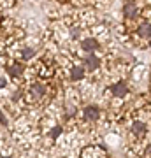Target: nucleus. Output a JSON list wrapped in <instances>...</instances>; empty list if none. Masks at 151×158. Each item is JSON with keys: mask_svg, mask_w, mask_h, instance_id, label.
<instances>
[{"mask_svg": "<svg viewBox=\"0 0 151 158\" xmlns=\"http://www.w3.org/2000/svg\"><path fill=\"white\" fill-rule=\"evenodd\" d=\"M99 114H100V111H99L97 106H88V107H84V116H86V119H90V121L99 119Z\"/></svg>", "mask_w": 151, "mask_h": 158, "instance_id": "obj_1", "label": "nucleus"}, {"mask_svg": "<svg viewBox=\"0 0 151 158\" xmlns=\"http://www.w3.org/2000/svg\"><path fill=\"white\" fill-rule=\"evenodd\" d=\"M84 62H86V69H88V70H95V69L100 65V58L95 56V55H90V56L84 58Z\"/></svg>", "mask_w": 151, "mask_h": 158, "instance_id": "obj_2", "label": "nucleus"}, {"mask_svg": "<svg viewBox=\"0 0 151 158\" xmlns=\"http://www.w3.org/2000/svg\"><path fill=\"white\" fill-rule=\"evenodd\" d=\"M111 91L116 97H125L127 93H128V88H127V85H125V83H118V85L111 86Z\"/></svg>", "mask_w": 151, "mask_h": 158, "instance_id": "obj_3", "label": "nucleus"}, {"mask_svg": "<svg viewBox=\"0 0 151 158\" xmlns=\"http://www.w3.org/2000/svg\"><path fill=\"white\" fill-rule=\"evenodd\" d=\"M81 48H83L84 51H88V53H93V51L99 48V44H97L95 39H84L83 44H81Z\"/></svg>", "mask_w": 151, "mask_h": 158, "instance_id": "obj_4", "label": "nucleus"}, {"mask_svg": "<svg viewBox=\"0 0 151 158\" xmlns=\"http://www.w3.org/2000/svg\"><path fill=\"white\" fill-rule=\"evenodd\" d=\"M135 12H137V7H135L134 2H127V4L123 6V14L127 18H134Z\"/></svg>", "mask_w": 151, "mask_h": 158, "instance_id": "obj_5", "label": "nucleus"}, {"mask_svg": "<svg viewBox=\"0 0 151 158\" xmlns=\"http://www.w3.org/2000/svg\"><path fill=\"white\" fill-rule=\"evenodd\" d=\"M83 77H84V67H74L72 72H70V79L72 81H79Z\"/></svg>", "mask_w": 151, "mask_h": 158, "instance_id": "obj_6", "label": "nucleus"}, {"mask_svg": "<svg viewBox=\"0 0 151 158\" xmlns=\"http://www.w3.org/2000/svg\"><path fill=\"white\" fill-rule=\"evenodd\" d=\"M139 35H141V37L149 39V37H151V23H144V25H141V27H139Z\"/></svg>", "mask_w": 151, "mask_h": 158, "instance_id": "obj_7", "label": "nucleus"}, {"mask_svg": "<svg viewBox=\"0 0 151 158\" xmlns=\"http://www.w3.org/2000/svg\"><path fill=\"white\" fill-rule=\"evenodd\" d=\"M132 132H134V134H144L146 132V125L142 123V121H135V123L132 125Z\"/></svg>", "mask_w": 151, "mask_h": 158, "instance_id": "obj_8", "label": "nucleus"}, {"mask_svg": "<svg viewBox=\"0 0 151 158\" xmlns=\"http://www.w3.org/2000/svg\"><path fill=\"white\" fill-rule=\"evenodd\" d=\"M7 70H9V74H11V76H14V77H16V76H19V74L23 72V67L19 65V63H14V65H11V67H7Z\"/></svg>", "mask_w": 151, "mask_h": 158, "instance_id": "obj_9", "label": "nucleus"}, {"mask_svg": "<svg viewBox=\"0 0 151 158\" xmlns=\"http://www.w3.org/2000/svg\"><path fill=\"white\" fill-rule=\"evenodd\" d=\"M34 55H35V51L32 49V48H25V49L21 51L23 60H30V58H34Z\"/></svg>", "mask_w": 151, "mask_h": 158, "instance_id": "obj_10", "label": "nucleus"}, {"mask_svg": "<svg viewBox=\"0 0 151 158\" xmlns=\"http://www.w3.org/2000/svg\"><path fill=\"white\" fill-rule=\"evenodd\" d=\"M34 93L35 95H39V97H42L46 93V88H44V85H40V83H37V85H34Z\"/></svg>", "mask_w": 151, "mask_h": 158, "instance_id": "obj_11", "label": "nucleus"}, {"mask_svg": "<svg viewBox=\"0 0 151 158\" xmlns=\"http://www.w3.org/2000/svg\"><path fill=\"white\" fill-rule=\"evenodd\" d=\"M60 134H62V128H60V127H55V128H53V132H51V137H53V139H56Z\"/></svg>", "mask_w": 151, "mask_h": 158, "instance_id": "obj_12", "label": "nucleus"}, {"mask_svg": "<svg viewBox=\"0 0 151 158\" xmlns=\"http://www.w3.org/2000/svg\"><path fill=\"white\" fill-rule=\"evenodd\" d=\"M0 123H2V125H7V119H6V116L2 114V111H0Z\"/></svg>", "mask_w": 151, "mask_h": 158, "instance_id": "obj_13", "label": "nucleus"}, {"mask_svg": "<svg viewBox=\"0 0 151 158\" xmlns=\"http://www.w3.org/2000/svg\"><path fill=\"white\" fill-rule=\"evenodd\" d=\"M4 86H6V79L0 77V88H4Z\"/></svg>", "mask_w": 151, "mask_h": 158, "instance_id": "obj_14", "label": "nucleus"}, {"mask_svg": "<svg viewBox=\"0 0 151 158\" xmlns=\"http://www.w3.org/2000/svg\"><path fill=\"white\" fill-rule=\"evenodd\" d=\"M149 46H151V37H149Z\"/></svg>", "mask_w": 151, "mask_h": 158, "instance_id": "obj_15", "label": "nucleus"}]
</instances>
